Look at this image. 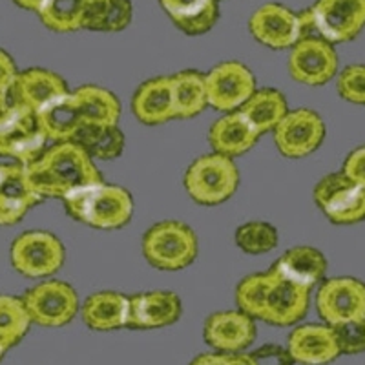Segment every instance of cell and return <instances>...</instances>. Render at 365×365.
Wrapping results in <instances>:
<instances>
[{"instance_id": "6da1fadb", "label": "cell", "mask_w": 365, "mask_h": 365, "mask_svg": "<svg viewBox=\"0 0 365 365\" xmlns=\"http://www.w3.org/2000/svg\"><path fill=\"white\" fill-rule=\"evenodd\" d=\"M309 302L311 289L287 279L274 267L267 272L250 274L236 287L237 309L276 327L298 324L307 314Z\"/></svg>"}, {"instance_id": "7a4b0ae2", "label": "cell", "mask_w": 365, "mask_h": 365, "mask_svg": "<svg viewBox=\"0 0 365 365\" xmlns=\"http://www.w3.org/2000/svg\"><path fill=\"white\" fill-rule=\"evenodd\" d=\"M34 190L46 197L64 200L77 188L103 182V174L86 150L73 141L53 143L41 158L26 166Z\"/></svg>"}, {"instance_id": "3957f363", "label": "cell", "mask_w": 365, "mask_h": 365, "mask_svg": "<svg viewBox=\"0 0 365 365\" xmlns=\"http://www.w3.org/2000/svg\"><path fill=\"white\" fill-rule=\"evenodd\" d=\"M110 96L96 84H84L37 113L38 126L48 141H73L88 125H106L112 119Z\"/></svg>"}, {"instance_id": "277c9868", "label": "cell", "mask_w": 365, "mask_h": 365, "mask_svg": "<svg viewBox=\"0 0 365 365\" xmlns=\"http://www.w3.org/2000/svg\"><path fill=\"white\" fill-rule=\"evenodd\" d=\"M68 216L88 227L115 230L130 223L133 200L126 188L110 182H97L68 194L63 200Z\"/></svg>"}, {"instance_id": "5b68a950", "label": "cell", "mask_w": 365, "mask_h": 365, "mask_svg": "<svg viewBox=\"0 0 365 365\" xmlns=\"http://www.w3.org/2000/svg\"><path fill=\"white\" fill-rule=\"evenodd\" d=\"M197 250V236L181 221H159L143 236V256L158 270L187 269Z\"/></svg>"}, {"instance_id": "8992f818", "label": "cell", "mask_w": 365, "mask_h": 365, "mask_svg": "<svg viewBox=\"0 0 365 365\" xmlns=\"http://www.w3.org/2000/svg\"><path fill=\"white\" fill-rule=\"evenodd\" d=\"M240 185L236 163L221 154H207L195 159L185 174V188L195 203L214 207L234 195Z\"/></svg>"}, {"instance_id": "52a82bcc", "label": "cell", "mask_w": 365, "mask_h": 365, "mask_svg": "<svg viewBox=\"0 0 365 365\" xmlns=\"http://www.w3.org/2000/svg\"><path fill=\"white\" fill-rule=\"evenodd\" d=\"M46 135L34 110L9 103L0 112V155L28 166L46 150Z\"/></svg>"}, {"instance_id": "ba28073f", "label": "cell", "mask_w": 365, "mask_h": 365, "mask_svg": "<svg viewBox=\"0 0 365 365\" xmlns=\"http://www.w3.org/2000/svg\"><path fill=\"white\" fill-rule=\"evenodd\" d=\"M11 265L26 278H48L64 265L63 241L44 230H29L11 243Z\"/></svg>"}, {"instance_id": "9c48e42d", "label": "cell", "mask_w": 365, "mask_h": 365, "mask_svg": "<svg viewBox=\"0 0 365 365\" xmlns=\"http://www.w3.org/2000/svg\"><path fill=\"white\" fill-rule=\"evenodd\" d=\"M314 201L334 225H356L365 220V188L344 172L319 179L314 187Z\"/></svg>"}, {"instance_id": "30bf717a", "label": "cell", "mask_w": 365, "mask_h": 365, "mask_svg": "<svg viewBox=\"0 0 365 365\" xmlns=\"http://www.w3.org/2000/svg\"><path fill=\"white\" fill-rule=\"evenodd\" d=\"M22 299L31 322L41 327H63L70 324L79 311L77 291L61 279H50L31 287Z\"/></svg>"}, {"instance_id": "8fae6325", "label": "cell", "mask_w": 365, "mask_h": 365, "mask_svg": "<svg viewBox=\"0 0 365 365\" xmlns=\"http://www.w3.org/2000/svg\"><path fill=\"white\" fill-rule=\"evenodd\" d=\"M316 311L331 327L365 319V283L347 276L325 279L316 292Z\"/></svg>"}, {"instance_id": "7c38bea8", "label": "cell", "mask_w": 365, "mask_h": 365, "mask_svg": "<svg viewBox=\"0 0 365 365\" xmlns=\"http://www.w3.org/2000/svg\"><path fill=\"white\" fill-rule=\"evenodd\" d=\"M272 133L279 154L289 159H299L307 158L322 146L327 128L314 110L298 108L287 113Z\"/></svg>"}, {"instance_id": "4fadbf2b", "label": "cell", "mask_w": 365, "mask_h": 365, "mask_svg": "<svg viewBox=\"0 0 365 365\" xmlns=\"http://www.w3.org/2000/svg\"><path fill=\"white\" fill-rule=\"evenodd\" d=\"M256 91L254 73L243 63L227 61L207 73L208 106L217 112H236Z\"/></svg>"}, {"instance_id": "5bb4252c", "label": "cell", "mask_w": 365, "mask_h": 365, "mask_svg": "<svg viewBox=\"0 0 365 365\" xmlns=\"http://www.w3.org/2000/svg\"><path fill=\"white\" fill-rule=\"evenodd\" d=\"M338 55L324 38H303L289 55V73L296 83L322 86L336 77Z\"/></svg>"}, {"instance_id": "9a60e30c", "label": "cell", "mask_w": 365, "mask_h": 365, "mask_svg": "<svg viewBox=\"0 0 365 365\" xmlns=\"http://www.w3.org/2000/svg\"><path fill=\"white\" fill-rule=\"evenodd\" d=\"M312 13L319 37L331 44L353 41L365 28V0H318Z\"/></svg>"}, {"instance_id": "2e32d148", "label": "cell", "mask_w": 365, "mask_h": 365, "mask_svg": "<svg viewBox=\"0 0 365 365\" xmlns=\"http://www.w3.org/2000/svg\"><path fill=\"white\" fill-rule=\"evenodd\" d=\"M66 81L61 75L42 68H29L17 73L9 90V103L21 104L38 113L46 106L68 96Z\"/></svg>"}, {"instance_id": "e0dca14e", "label": "cell", "mask_w": 365, "mask_h": 365, "mask_svg": "<svg viewBox=\"0 0 365 365\" xmlns=\"http://www.w3.org/2000/svg\"><path fill=\"white\" fill-rule=\"evenodd\" d=\"M203 338L217 353H243L256 340V324L243 311L214 312L205 322Z\"/></svg>"}, {"instance_id": "ac0fdd59", "label": "cell", "mask_w": 365, "mask_h": 365, "mask_svg": "<svg viewBox=\"0 0 365 365\" xmlns=\"http://www.w3.org/2000/svg\"><path fill=\"white\" fill-rule=\"evenodd\" d=\"M252 37L270 50L294 48L299 42L298 15L282 4H265L252 13L249 21Z\"/></svg>"}, {"instance_id": "d6986e66", "label": "cell", "mask_w": 365, "mask_h": 365, "mask_svg": "<svg viewBox=\"0 0 365 365\" xmlns=\"http://www.w3.org/2000/svg\"><path fill=\"white\" fill-rule=\"evenodd\" d=\"M41 201L24 165H0V227L19 223Z\"/></svg>"}, {"instance_id": "ffe728a7", "label": "cell", "mask_w": 365, "mask_h": 365, "mask_svg": "<svg viewBox=\"0 0 365 365\" xmlns=\"http://www.w3.org/2000/svg\"><path fill=\"white\" fill-rule=\"evenodd\" d=\"M182 305L175 292L150 291L130 296L128 322L130 329H161L174 325L181 318Z\"/></svg>"}, {"instance_id": "44dd1931", "label": "cell", "mask_w": 365, "mask_h": 365, "mask_svg": "<svg viewBox=\"0 0 365 365\" xmlns=\"http://www.w3.org/2000/svg\"><path fill=\"white\" fill-rule=\"evenodd\" d=\"M287 349L292 360L302 365H327L340 356V347L331 325H299L289 334Z\"/></svg>"}, {"instance_id": "7402d4cb", "label": "cell", "mask_w": 365, "mask_h": 365, "mask_svg": "<svg viewBox=\"0 0 365 365\" xmlns=\"http://www.w3.org/2000/svg\"><path fill=\"white\" fill-rule=\"evenodd\" d=\"M132 112L143 125L155 126L175 119L170 77L145 81L132 97Z\"/></svg>"}, {"instance_id": "603a6c76", "label": "cell", "mask_w": 365, "mask_h": 365, "mask_svg": "<svg viewBox=\"0 0 365 365\" xmlns=\"http://www.w3.org/2000/svg\"><path fill=\"white\" fill-rule=\"evenodd\" d=\"M257 139L259 135L254 132L245 117L241 115L240 110L220 117L208 130V143L212 150L230 159L247 154L256 145Z\"/></svg>"}, {"instance_id": "cb8c5ba5", "label": "cell", "mask_w": 365, "mask_h": 365, "mask_svg": "<svg viewBox=\"0 0 365 365\" xmlns=\"http://www.w3.org/2000/svg\"><path fill=\"white\" fill-rule=\"evenodd\" d=\"M130 298L120 292L103 291L91 294L81 309V316L91 331H115L126 327Z\"/></svg>"}, {"instance_id": "d4e9b609", "label": "cell", "mask_w": 365, "mask_h": 365, "mask_svg": "<svg viewBox=\"0 0 365 365\" xmlns=\"http://www.w3.org/2000/svg\"><path fill=\"white\" fill-rule=\"evenodd\" d=\"M272 267L287 279L312 289L316 283L324 279L327 272V259L314 247L302 245L287 250L278 262H274Z\"/></svg>"}, {"instance_id": "484cf974", "label": "cell", "mask_w": 365, "mask_h": 365, "mask_svg": "<svg viewBox=\"0 0 365 365\" xmlns=\"http://www.w3.org/2000/svg\"><path fill=\"white\" fill-rule=\"evenodd\" d=\"M175 26L187 35H203L220 17L217 0H159Z\"/></svg>"}, {"instance_id": "4316f807", "label": "cell", "mask_w": 365, "mask_h": 365, "mask_svg": "<svg viewBox=\"0 0 365 365\" xmlns=\"http://www.w3.org/2000/svg\"><path fill=\"white\" fill-rule=\"evenodd\" d=\"M241 115L252 126L257 135L267 132H274V128L282 123L283 117L289 113L287 99L282 91L274 88L256 90L254 96L240 108Z\"/></svg>"}, {"instance_id": "83f0119b", "label": "cell", "mask_w": 365, "mask_h": 365, "mask_svg": "<svg viewBox=\"0 0 365 365\" xmlns=\"http://www.w3.org/2000/svg\"><path fill=\"white\" fill-rule=\"evenodd\" d=\"M170 86L175 119H190L200 115L208 106L207 75L201 71H179L170 77Z\"/></svg>"}, {"instance_id": "f1b7e54d", "label": "cell", "mask_w": 365, "mask_h": 365, "mask_svg": "<svg viewBox=\"0 0 365 365\" xmlns=\"http://www.w3.org/2000/svg\"><path fill=\"white\" fill-rule=\"evenodd\" d=\"M83 146L91 159L110 161L117 159L125 150V133L117 125H88L73 139Z\"/></svg>"}, {"instance_id": "f546056e", "label": "cell", "mask_w": 365, "mask_h": 365, "mask_svg": "<svg viewBox=\"0 0 365 365\" xmlns=\"http://www.w3.org/2000/svg\"><path fill=\"white\" fill-rule=\"evenodd\" d=\"M133 6L130 0H99L86 6L83 29L115 34L130 24Z\"/></svg>"}, {"instance_id": "4dcf8cb0", "label": "cell", "mask_w": 365, "mask_h": 365, "mask_svg": "<svg viewBox=\"0 0 365 365\" xmlns=\"http://www.w3.org/2000/svg\"><path fill=\"white\" fill-rule=\"evenodd\" d=\"M86 6L84 0H46V4L38 11V17L51 31L71 34L83 29Z\"/></svg>"}, {"instance_id": "1f68e13d", "label": "cell", "mask_w": 365, "mask_h": 365, "mask_svg": "<svg viewBox=\"0 0 365 365\" xmlns=\"http://www.w3.org/2000/svg\"><path fill=\"white\" fill-rule=\"evenodd\" d=\"M31 324L34 322L29 318L24 299L0 294V344L6 349L17 345L26 336Z\"/></svg>"}, {"instance_id": "d6a6232c", "label": "cell", "mask_w": 365, "mask_h": 365, "mask_svg": "<svg viewBox=\"0 0 365 365\" xmlns=\"http://www.w3.org/2000/svg\"><path fill=\"white\" fill-rule=\"evenodd\" d=\"M236 245L252 256L267 254L278 245V230L267 221H249L237 227Z\"/></svg>"}, {"instance_id": "836d02e7", "label": "cell", "mask_w": 365, "mask_h": 365, "mask_svg": "<svg viewBox=\"0 0 365 365\" xmlns=\"http://www.w3.org/2000/svg\"><path fill=\"white\" fill-rule=\"evenodd\" d=\"M336 88L341 99L365 106V64H351L344 68L338 75Z\"/></svg>"}, {"instance_id": "e575fe53", "label": "cell", "mask_w": 365, "mask_h": 365, "mask_svg": "<svg viewBox=\"0 0 365 365\" xmlns=\"http://www.w3.org/2000/svg\"><path fill=\"white\" fill-rule=\"evenodd\" d=\"M332 329L340 347V354L365 353V319L334 325Z\"/></svg>"}, {"instance_id": "d590c367", "label": "cell", "mask_w": 365, "mask_h": 365, "mask_svg": "<svg viewBox=\"0 0 365 365\" xmlns=\"http://www.w3.org/2000/svg\"><path fill=\"white\" fill-rule=\"evenodd\" d=\"M256 365H294L289 349L276 344H267L250 353Z\"/></svg>"}, {"instance_id": "8d00e7d4", "label": "cell", "mask_w": 365, "mask_h": 365, "mask_svg": "<svg viewBox=\"0 0 365 365\" xmlns=\"http://www.w3.org/2000/svg\"><path fill=\"white\" fill-rule=\"evenodd\" d=\"M17 73L19 71L13 58L6 51L0 50V112L9 104V90H11V84Z\"/></svg>"}, {"instance_id": "74e56055", "label": "cell", "mask_w": 365, "mask_h": 365, "mask_svg": "<svg viewBox=\"0 0 365 365\" xmlns=\"http://www.w3.org/2000/svg\"><path fill=\"white\" fill-rule=\"evenodd\" d=\"M341 172L351 181L365 188V145L358 146L356 150H353L347 155V159L344 161V166H341Z\"/></svg>"}, {"instance_id": "f35d334b", "label": "cell", "mask_w": 365, "mask_h": 365, "mask_svg": "<svg viewBox=\"0 0 365 365\" xmlns=\"http://www.w3.org/2000/svg\"><path fill=\"white\" fill-rule=\"evenodd\" d=\"M190 365H234L232 353H203L195 356Z\"/></svg>"}, {"instance_id": "ab89813d", "label": "cell", "mask_w": 365, "mask_h": 365, "mask_svg": "<svg viewBox=\"0 0 365 365\" xmlns=\"http://www.w3.org/2000/svg\"><path fill=\"white\" fill-rule=\"evenodd\" d=\"M15 4L21 6L22 9H28V11H41L42 6L46 4V0H13Z\"/></svg>"}, {"instance_id": "60d3db41", "label": "cell", "mask_w": 365, "mask_h": 365, "mask_svg": "<svg viewBox=\"0 0 365 365\" xmlns=\"http://www.w3.org/2000/svg\"><path fill=\"white\" fill-rule=\"evenodd\" d=\"M6 351H8V349H6V347H4V345L0 344V361H2V358H4Z\"/></svg>"}, {"instance_id": "b9f144b4", "label": "cell", "mask_w": 365, "mask_h": 365, "mask_svg": "<svg viewBox=\"0 0 365 365\" xmlns=\"http://www.w3.org/2000/svg\"><path fill=\"white\" fill-rule=\"evenodd\" d=\"M86 4H91V2H99V0H84Z\"/></svg>"}, {"instance_id": "7bdbcfd3", "label": "cell", "mask_w": 365, "mask_h": 365, "mask_svg": "<svg viewBox=\"0 0 365 365\" xmlns=\"http://www.w3.org/2000/svg\"><path fill=\"white\" fill-rule=\"evenodd\" d=\"M217 2H220V0H217Z\"/></svg>"}]
</instances>
